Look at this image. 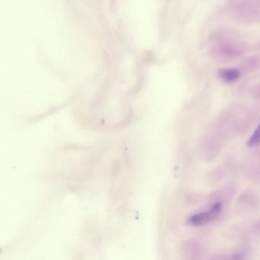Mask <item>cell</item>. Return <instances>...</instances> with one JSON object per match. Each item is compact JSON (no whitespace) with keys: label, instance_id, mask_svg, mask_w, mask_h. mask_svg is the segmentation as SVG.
Segmentation results:
<instances>
[{"label":"cell","instance_id":"9","mask_svg":"<svg viewBox=\"0 0 260 260\" xmlns=\"http://www.w3.org/2000/svg\"><path fill=\"white\" fill-rule=\"evenodd\" d=\"M219 76L225 83H232L238 80L239 77H240V73L235 68L223 69L219 71Z\"/></svg>","mask_w":260,"mask_h":260},{"label":"cell","instance_id":"3","mask_svg":"<svg viewBox=\"0 0 260 260\" xmlns=\"http://www.w3.org/2000/svg\"><path fill=\"white\" fill-rule=\"evenodd\" d=\"M181 255L185 259L198 260L205 258L207 252L205 243L199 239H189L179 246Z\"/></svg>","mask_w":260,"mask_h":260},{"label":"cell","instance_id":"7","mask_svg":"<svg viewBox=\"0 0 260 260\" xmlns=\"http://www.w3.org/2000/svg\"><path fill=\"white\" fill-rule=\"evenodd\" d=\"M235 191L236 189L234 187L229 185L211 193L208 198V200L211 203L214 202H220L223 203V202H226L228 199L232 198Z\"/></svg>","mask_w":260,"mask_h":260},{"label":"cell","instance_id":"8","mask_svg":"<svg viewBox=\"0 0 260 260\" xmlns=\"http://www.w3.org/2000/svg\"><path fill=\"white\" fill-rule=\"evenodd\" d=\"M228 171H229V164H224L221 167H217L207 174L208 180L210 182H219L220 179H223L228 175Z\"/></svg>","mask_w":260,"mask_h":260},{"label":"cell","instance_id":"11","mask_svg":"<svg viewBox=\"0 0 260 260\" xmlns=\"http://www.w3.org/2000/svg\"><path fill=\"white\" fill-rule=\"evenodd\" d=\"M251 231H252V234H255V235L260 236V220L254 223Z\"/></svg>","mask_w":260,"mask_h":260},{"label":"cell","instance_id":"10","mask_svg":"<svg viewBox=\"0 0 260 260\" xmlns=\"http://www.w3.org/2000/svg\"><path fill=\"white\" fill-rule=\"evenodd\" d=\"M247 145L249 147H252V148L260 145V122L258 126L255 127L250 138L248 140Z\"/></svg>","mask_w":260,"mask_h":260},{"label":"cell","instance_id":"5","mask_svg":"<svg viewBox=\"0 0 260 260\" xmlns=\"http://www.w3.org/2000/svg\"><path fill=\"white\" fill-rule=\"evenodd\" d=\"M243 170L248 179L260 185V150H255L246 156Z\"/></svg>","mask_w":260,"mask_h":260},{"label":"cell","instance_id":"4","mask_svg":"<svg viewBox=\"0 0 260 260\" xmlns=\"http://www.w3.org/2000/svg\"><path fill=\"white\" fill-rule=\"evenodd\" d=\"M223 205V203L220 202H212L208 211L190 216L187 222L191 226H201L214 221L221 214Z\"/></svg>","mask_w":260,"mask_h":260},{"label":"cell","instance_id":"1","mask_svg":"<svg viewBox=\"0 0 260 260\" xmlns=\"http://www.w3.org/2000/svg\"><path fill=\"white\" fill-rule=\"evenodd\" d=\"M256 121V114L249 106L236 104L223 110L213 124L230 140L246 135Z\"/></svg>","mask_w":260,"mask_h":260},{"label":"cell","instance_id":"2","mask_svg":"<svg viewBox=\"0 0 260 260\" xmlns=\"http://www.w3.org/2000/svg\"><path fill=\"white\" fill-rule=\"evenodd\" d=\"M228 141L229 139L214 124H211L209 129L204 134L199 144L201 157L206 162L214 160L221 153Z\"/></svg>","mask_w":260,"mask_h":260},{"label":"cell","instance_id":"6","mask_svg":"<svg viewBox=\"0 0 260 260\" xmlns=\"http://www.w3.org/2000/svg\"><path fill=\"white\" fill-rule=\"evenodd\" d=\"M260 206L259 198L254 191L246 190L243 191L236 202L237 211L242 213L251 212L258 209Z\"/></svg>","mask_w":260,"mask_h":260}]
</instances>
